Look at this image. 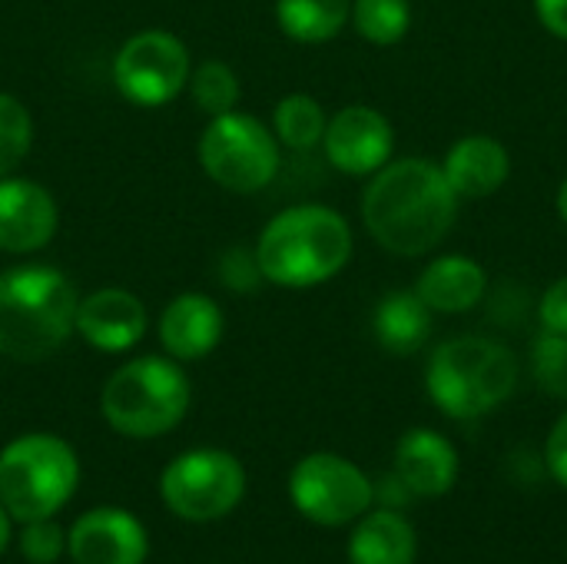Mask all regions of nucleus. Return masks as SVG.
Here are the masks:
<instances>
[{
	"label": "nucleus",
	"mask_w": 567,
	"mask_h": 564,
	"mask_svg": "<svg viewBox=\"0 0 567 564\" xmlns=\"http://www.w3.org/2000/svg\"><path fill=\"white\" fill-rule=\"evenodd\" d=\"M352 564H415V532L395 512H375L359 522L349 542Z\"/></svg>",
	"instance_id": "aec40b11"
},
{
	"label": "nucleus",
	"mask_w": 567,
	"mask_h": 564,
	"mask_svg": "<svg viewBox=\"0 0 567 564\" xmlns=\"http://www.w3.org/2000/svg\"><path fill=\"white\" fill-rule=\"evenodd\" d=\"M189 50L169 30H143L113 57V83L136 106H163L189 83Z\"/></svg>",
	"instance_id": "1a4fd4ad"
},
{
	"label": "nucleus",
	"mask_w": 567,
	"mask_h": 564,
	"mask_svg": "<svg viewBox=\"0 0 567 564\" xmlns=\"http://www.w3.org/2000/svg\"><path fill=\"white\" fill-rule=\"evenodd\" d=\"M146 548L140 519L123 509H93L66 535L73 564H143Z\"/></svg>",
	"instance_id": "f8f14e48"
},
{
	"label": "nucleus",
	"mask_w": 567,
	"mask_h": 564,
	"mask_svg": "<svg viewBox=\"0 0 567 564\" xmlns=\"http://www.w3.org/2000/svg\"><path fill=\"white\" fill-rule=\"evenodd\" d=\"M395 475L409 495L439 499L458 479V455L445 435L432 429H412L395 449Z\"/></svg>",
	"instance_id": "dca6fc26"
},
{
	"label": "nucleus",
	"mask_w": 567,
	"mask_h": 564,
	"mask_svg": "<svg viewBox=\"0 0 567 564\" xmlns=\"http://www.w3.org/2000/svg\"><path fill=\"white\" fill-rule=\"evenodd\" d=\"M352 259V229L342 213L302 203L266 223L256 243L262 279L286 289H309L329 283Z\"/></svg>",
	"instance_id": "f03ea898"
},
{
	"label": "nucleus",
	"mask_w": 567,
	"mask_h": 564,
	"mask_svg": "<svg viewBox=\"0 0 567 564\" xmlns=\"http://www.w3.org/2000/svg\"><path fill=\"white\" fill-rule=\"evenodd\" d=\"M80 465L56 435H20L0 452V505L17 522L53 519L76 492Z\"/></svg>",
	"instance_id": "423d86ee"
},
{
	"label": "nucleus",
	"mask_w": 567,
	"mask_h": 564,
	"mask_svg": "<svg viewBox=\"0 0 567 564\" xmlns=\"http://www.w3.org/2000/svg\"><path fill=\"white\" fill-rule=\"evenodd\" d=\"M292 505L316 525L336 529L355 522L375 499L372 482L359 465L332 452L306 455L289 479Z\"/></svg>",
	"instance_id": "9d476101"
},
{
	"label": "nucleus",
	"mask_w": 567,
	"mask_h": 564,
	"mask_svg": "<svg viewBox=\"0 0 567 564\" xmlns=\"http://www.w3.org/2000/svg\"><path fill=\"white\" fill-rule=\"evenodd\" d=\"M66 552V535L60 532L56 522L50 519H37V522H23L20 532V555L30 564H53Z\"/></svg>",
	"instance_id": "bb28decb"
},
{
	"label": "nucleus",
	"mask_w": 567,
	"mask_h": 564,
	"mask_svg": "<svg viewBox=\"0 0 567 564\" xmlns=\"http://www.w3.org/2000/svg\"><path fill=\"white\" fill-rule=\"evenodd\" d=\"M425 386L432 402L452 419H478L498 409L518 386V359L485 336H458L432 352Z\"/></svg>",
	"instance_id": "20e7f679"
},
{
	"label": "nucleus",
	"mask_w": 567,
	"mask_h": 564,
	"mask_svg": "<svg viewBox=\"0 0 567 564\" xmlns=\"http://www.w3.org/2000/svg\"><path fill=\"white\" fill-rule=\"evenodd\" d=\"M485 289H488V276L482 263H475L472 256H458V253L432 259L415 283V293L422 296V302L432 312H445V316L475 309L485 299Z\"/></svg>",
	"instance_id": "a211bd4d"
},
{
	"label": "nucleus",
	"mask_w": 567,
	"mask_h": 564,
	"mask_svg": "<svg viewBox=\"0 0 567 564\" xmlns=\"http://www.w3.org/2000/svg\"><path fill=\"white\" fill-rule=\"evenodd\" d=\"M326 110L319 106V100L306 96V93H289L276 103L272 113V130L279 136L282 146L296 150V153H309L322 143L326 136Z\"/></svg>",
	"instance_id": "4be33fe9"
},
{
	"label": "nucleus",
	"mask_w": 567,
	"mask_h": 564,
	"mask_svg": "<svg viewBox=\"0 0 567 564\" xmlns=\"http://www.w3.org/2000/svg\"><path fill=\"white\" fill-rule=\"evenodd\" d=\"M442 173L458 199H485L505 186L512 173V156L502 140L488 133H472L449 150Z\"/></svg>",
	"instance_id": "f3484780"
},
{
	"label": "nucleus",
	"mask_w": 567,
	"mask_h": 564,
	"mask_svg": "<svg viewBox=\"0 0 567 564\" xmlns=\"http://www.w3.org/2000/svg\"><path fill=\"white\" fill-rule=\"evenodd\" d=\"M392 146H395L392 123L365 103L342 106L326 123V136H322L326 160L339 173H349V176L379 173L389 163Z\"/></svg>",
	"instance_id": "9b49d317"
},
{
	"label": "nucleus",
	"mask_w": 567,
	"mask_h": 564,
	"mask_svg": "<svg viewBox=\"0 0 567 564\" xmlns=\"http://www.w3.org/2000/svg\"><path fill=\"white\" fill-rule=\"evenodd\" d=\"M159 492L173 515L186 522H216L239 505L246 472L239 459L223 449H196L166 465Z\"/></svg>",
	"instance_id": "6e6552de"
},
{
	"label": "nucleus",
	"mask_w": 567,
	"mask_h": 564,
	"mask_svg": "<svg viewBox=\"0 0 567 564\" xmlns=\"http://www.w3.org/2000/svg\"><path fill=\"white\" fill-rule=\"evenodd\" d=\"M189 409V379L173 359L143 356L120 366L100 396V412L120 435L156 439L173 432Z\"/></svg>",
	"instance_id": "39448f33"
},
{
	"label": "nucleus",
	"mask_w": 567,
	"mask_h": 564,
	"mask_svg": "<svg viewBox=\"0 0 567 564\" xmlns=\"http://www.w3.org/2000/svg\"><path fill=\"white\" fill-rule=\"evenodd\" d=\"M76 332L100 352H126L146 332V306L126 289H96L76 306Z\"/></svg>",
	"instance_id": "4468645a"
},
{
	"label": "nucleus",
	"mask_w": 567,
	"mask_h": 564,
	"mask_svg": "<svg viewBox=\"0 0 567 564\" xmlns=\"http://www.w3.org/2000/svg\"><path fill=\"white\" fill-rule=\"evenodd\" d=\"M7 542H10V515H7V509L0 505V555H3V548H7Z\"/></svg>",
	"instance_id": "2f4dec72"
},
{
	"label": "nucleus",
	"mask_w": 567,
	"mask_h": 564,
	"mask_svg": "<svg viewBox=\"0 0 567 564\" xmlns=\"http://www.w3.org/2000/svg\"><path fill=\"white\" fill-rule=\"evenodd\" d=\"M30 143H33L30 110L17 96L0 93V180L10 176L27 160Z\"/></svg>",
	"instance_id": "393cba45"
},
{
	"label": "nucleus",
	"mask_w": 567,
	"mask_h": 564,
	"mask_svg": "<svg viewBox=\"0 0 567 564\" xmlns=\"http://www.w3.org/2000/svg\"><path fill=\"white\" fill-rule=\"evenodd\" d=\"M538 316H542L545 332H561V336H567V276L555 279L548 286V293L542 296Z\"/></svg>",
	"instance_id": "c85d7f7f"
},
{
	"label": "nucleus",
	"mask_w": 567,
	"mask_h": 564,
	"mask_svg": "<svg viewBox=\"0 0 567 564\" xmlns=\"http://www.w3.org/2000/svg\"><path fill=\"white\" fill-rule=\"evenodd\" d=\"M532 369H535L538 386L548 396L567 399V336H561V332H545L535 342Z\"/></svg>",
	"instance_id": "a878e982"
},
{
	"label": "nucleus",
	"mask_w": 567,
	"mask_h": 564,
	"mask_svg": "<svg viewBox=\"0 0 567 564\" xmlns=\"http://www.w3.org/2000/svg\"><path fill=\"white\" fill-rule=\"evenodd\" d=\"M352 0H276V20L299 43H326L342 33Z\"/></svg>",
	"instance_id": "412c9836"
},
{
	"label": "nucleus",
	"mask_w": 567,
	"mask_h": 564,
	"mask_svg": "<svg viewBox=\"0 0 567 564\" xmlns=\"http://www.w3.org/2000/svg\"><path fill=\"white\" fill-rule=\"evenodd\" d=\"M458 213V196L439 163L409 156L372 173L362 193V219L369 236L395 256H422L435 249Z\"/></svg>",
	"instance_id": "f257e3e1"
},
{
	"label": "nucleus",
	"mask_w": 567,
	"mask_h": 564,
	"mask_svg": "<svg viewBox=\"0 0 567 564\" xmlns=\"http://www.w3.org/2000/svg\"><path fill=\"white\" fill-rule=\"evenodd\" d=\"M223 339V309L203 293L176 296L159 316V342L176 362L209 356Z\"/></svg>",
	"instance_id": "2eb2a0df"
},
{
	"label": "nucleus",
	"mask_w": 567,
	"mask_h": 564,
	"mask_svg": "<svg viewBox=\"0 0 567 564\" xmlns=\"http://www.w3.org/2000/svg\"><path fill=\"white\" fill-rule=\"evenodd\" d=\"M199 163L223 189L256 193L279 173V143L256 116L229 110L223 116H209L199 140Z\"/></svg>",
	"instance_id": "0eeeda50"
},
{
	"label": "nucleus",
	"mask_w": 567,
	"mask_h": 564,
	"mask_svg": "<svg viewBox=\"0 0 567 564\" xmlns=\"http://www.w3.org/2000/svg\"><path fill=\"white\" fill-rule=\"evenodd\" d=\"M80 296L53 266H13L0 273V352L17 362L53 356L76 329Z\"/></svg>",
	"instance_id": "7ed1b4c3"
},
{
	"label": "nucleus",
	"mask_w": 567,
	"mask_h": 564,
	"mask_svg": "<svg viewBox=\"0 0 567 564\" xmlns=\"http://www.w3.org/2000/svg\"><path fill=\"white\" fill-rule=\"evenodd\" d=\"M352 23L369 43L392 47L409 33L412 7L409 0H352Z\"/></svg>",
	"instance_id": "5701e85b"
},
{
	"label": "nucleus",
	"mask_w": 567,
	"mask_h": 564,
	"mask_svg": "<svg viewBox=\"0 0 567 564\" xmlns=\"http://www.w3.org/2000/svg\"><path fill=\"white\" fill-rule=\"evenodd\" d=\"M535 13L548 33H555L558 40H567V0H535Z\"/></svg>",
	"instance_id": "7c9ffc66"
},
{
	"label": "nucleus",
	"mask_w": 567,
	"mask_h": 564,
	"mask_svg": "<svg viewBox=\"0 0 567 564\" xmlns=\"http://www.w3.org/2000/svg\"><path fill=\"white\" fill-rule=\"evenodd\" d=\"M189 93L206 116H223L239 103V76L233 73L229 63L206 60L189 73Z\"/></svg>",
	"instance_id": "b1692460"
},
{
	"label": "nucleus",
	"mask_w": 567,
	"mask_h": 564,
	"mask_svg": "<svg viewBox=\"0 0 567 564\" xmlns=\"http://www.w3.org/2000/svg\"><path fill=\"white\" fill-rule=\"evenodd\" d=\"M548 469H551V475L567 489V412L558 419V425L551 429V439H548Z\"/></svg>",
	"instance_id": "c756f323"
},
{
	"label": "nucleus",
	"mask_w": 567,
	"mask_h": 564,
	"mask_svg": "<svg viewBox=\"0 0 567 564\" xmlns=\"http://www.w3.org/2000/svg\"><path fill=\"white\" fill-rule=\"evenodd\" d=\"M558 216L565 219L567 226V180L561 183V189H558Z\"/></svg>",
	"instance_id": "473e14b6"
},
{
	"label": "nucleus",
	"mask_w": 567,
	"mask_h": 564,
	"mask_svg": "<svg viewBox=\"0 0 567 564\" xmlns=\"http://www.w3.org/2000/svg\"><path fill=\"white\" fill-rule=\"evenodd\" d=\"M219 276H223V283H226L229 289H236V293H252V289L262 283V269H259V263H256V249H243V246L229 249V253L223 256V263H219Z\"/></svg>",
	"instance_id": "cd10ccee"
},
{
	"label": "nucleus",
	"mask_w": 567,
	"mask_h": 564,
	"mask_svg": "<svg viewBox=\"0 0 567 564\" xmlns=\"http://www.w3.org/2000/svg\"><path fill=\"white\" fill-rule=\"evenodd\" d=\"M372 329L385 352L412 356L432 336V309L422 302V296L415 289H395L375 306Z\"/></svg>",
	"instance_id": "6ab92c4d"
},
{
	"label": "nucleus",
	"mask_w": 567,
	"mask_h": 564,
	"mask_svg": "<svg viewBox=\"0 0 567 564\" xmlns=\"http://www.w3.org/2000/svg\"><path fill=\"white\" fill-rule=\"evenodd\" d=\"M56 199L33 180H0V249L37 253L56 233Z\"/></svg>",
	"instance_id": "ddd939ff"
}]
</instances>
